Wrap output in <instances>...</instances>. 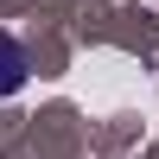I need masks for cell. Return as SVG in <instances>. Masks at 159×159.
Here are the masks:
<instances>
[{
	"label": "cell",
	"mask_w": 159,
	"mask_h": 159,
	"mask_svg": "<svg viewBox=\"0 0 159 159\" xmlns=\"http://www.w3.org/2000/svg\"><path fill=\"white\" fill-rule=\"evenodd\" d=\"M25 70H32V57H25V45L0 32V96H19V89H25Z\"/></svg>",
	"instance_id": "6da1fadb"
}]
</instances>
